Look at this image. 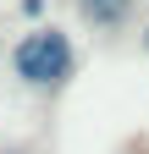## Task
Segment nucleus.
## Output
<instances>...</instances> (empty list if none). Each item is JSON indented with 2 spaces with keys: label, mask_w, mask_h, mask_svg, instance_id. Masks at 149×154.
I'll use <instances>...</instances> for the list:
<instances>
[{
  "label": "nucleus",
  "mask_w": 149,
  "mask_h": 154,
  "mask_svg": "<svg viewBox=\"0 0 149 154\" xmlns=\"http://www.w3.org/2000/svg\"><path fill=\"white\" fill-rule=\"evenodd\" d=\"M11 66H17L22 83H33V88H55V83H66V77H72L78 55H72V38H66V33L33 28L22 44L11 50Z\"/></svg>",
  "instance_id": "f257e3e1"
},
{
  "label": "nucleus",
  "mask_w": 149,
  "mask_h": 154,
  "mask_svg": "<svg viewBox=\"0 0 149 154\" xmlns=\"http://www.w3.org/2000/svg\"><path fill=\"white\" fill-rule=\"evenodd\" d=\"M144 44H149V33H144Z\"/></svg>",
  "instance_id": "7ed1b4c3"
},
{
  "label": "nucleus",
  "mask_w": 149,
  "mask_h": 154,
  "mask_svg": "<svg viewBox=\"0 0 149 154\" xmlns=\"http://www.w3.org/2000/svg\"><path fill=\"white\" fill-rule=\"evenodd\" d=\"M83 6V17L94 28H116V22H127V11H133V0H78Z\"/></svg>",
  "instance_id": "f03ea898"
}]
</instances>
